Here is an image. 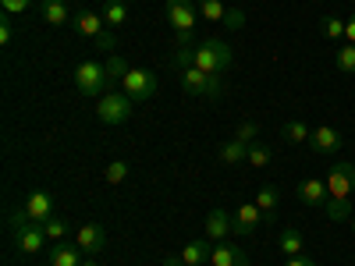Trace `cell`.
Masks as SVG:
<instances>
[{
	"label": "cell",
	"mask_w": 355,
	"mask_h": 266,
	"mask_svg": "<svg viewBox=\"0 0 355 266\" xmlns=\"http://www.w3.org/2000/svg\"><path fill=\"white\" fill-rule=\"evenodd\" d=\"M231 46L220 43V39H202L199 46H178L174 50V64L178 68H199V71H210V75H220L231 68Z\"/></svg>",
	"instance_id": "1"
},
{
	"label": "cell",
	"mask_w": 355,
	"mask_h": 266,
	"mask_svg": "<svg viewBox=\"0 0 355 266\" xmlns=\"http://www.w3.org/2000/svg\"><path fill=\"white\" fill-rule=\"evenodd\" d=\"M8 231H11L15 245H18L25 256H36V252L50 242V238H46V231H43V224H36L33 217H28V213H25V206L8 217Z\"/></svg>",
	"instance_id": "2"
},
{
	"label": "cell",
	"mask_w": 355,
	"mask_h": 266,
	"mask_svg": "<svg viewBox=\"0 0 355 266\" xmlns=\"http://www.w3.org/2000/svg\"><path fill=\"white\" fill-rule=\"evenodd\" d=\"M182 89L189 96H199V100H220L224 96V78L210 75V71H199V68H182Z\"/></svg>",
	"instance_id": "3"
},
{
	"label": "cell",
	"mask_w": 355,
	"mask_h": 266,
	"mask_svg": "<svg viewBox=\"0 0 355 266\" xmlns=\"http://www.w3.org/2000/svg\"><path fill=\"white\" fill-rule=\"evenodd\" d=\"M75 85H78V93H85V96H107V93H110L107 64H100V61H82V64L75 68Z\"/></svg>",
	"instance_id": "4"
},
{
	"label": "cell",
	"mask_w": 355,
	"mask_h": 266,
	"mask_svg": "<svg viewBox=\"0 0 355 266\" xmlns=\"http://www.w3.org/2000/svg\"><path fill=\"white\" fill-rule=\"evenodd\" d=\"M132 114H135V100L128 93H107L96 103V117L103 125H125Z\"/></svg>",
	"instance_id": "5"
},
{
	"label": "cell",
	"mask_w": 355,
	"mask_h": 266,
	"mask_svg": "<svg viewBox=\"0 0 355 266\" xmlns=\"http://www.w3.org/2000/svg\"><path fill=\"white\" fill-rule=\"evenodd\" d=\"M121 93H128L135 103L150 100V96L157 93V75L146 71V68H132V71L121 78Z\"/></svg>",
	"instance_id": "6"
},
{
	"label": "cell",
	"mask_w": 355,
	"mask_h": 266,
	"mask_svg": "<svg viewBox=\"0 0 355 266\" xmlns=\"http://www.w3.org/2000/svg\"><path fill=\"white\" fill-rule=\"evenodd\" d=\"M327 199H341V202H352V192H355V163H334L331 174H327Z\"/></svg>",
	"instance_id": "7"
},
{
	"label": "cell",
	"mask_w": 355,
	"mask_h": 266,
	"mask_svg": "<svg viewBox=\"0 0 355 266\" xmlns=\"http://www.w3.org/2000/svg\"><path fill=\"white\" fill-rule=\"evenodd\" d=\"M167 21L174 25V33H192L199 21V4L196 0H167Z\"/></svg>",
	"instance_id": "8"
},
{
	"label": "cell",
	"mask_w": 355,
	"mask_h": 266,
	"mask_svg": "<svg viewBox=\"0 0 355 266\" xmlns=\"http://www.w3.org/2000/svg\"><path fill=\"white\" fill-rule=\"evenodd\" d=\"M345 145V139H341V132L338 128H313V139H309V150L313 153H320V157H334L338 150Z\"/></svg>",
	"instance_id": "9"
},
{
	"label": "cell",
	"mask_w": 355,
	"mask_h": 266,
	"mask_svg": "<svg viewBox=\"0 0 355 266\" xmlns=\"http://www.w3.org/2000/svg\"><path fill=\"white\" fill-rule=\"evenodd\" d=\"M75 242H78V249H82L85 256H100V252L107 249V231H103L100 224H82Z\"/></svg>",
	"instance_id": "10"
},
{
	"label": "cell",
	"mask_w": 355,
	"mask_h": 266,
	"mask_svg": "<svg viewBox=\"0 0 355 266\" xmlns=\"http://www.w3.org/2000/svg\"><path fill=\"white\" fill-rule=\"evenodd\" d=\"M210 266H249V256L245 249L231 245V242H217L210 252Z\"/></svg>",
	"instance_id": "11"
},
{
	"label": "cell",
	"mask_w": 355,
	"mask_h": 266,
	"mask_svg": "<svg viewBox=\"0 0 355 266\" xmlns=\"http://www.w3.org/2000/svg\"><path fill=\"white\" fill-rule=\"evenodd\" d=\"M227 234H234V217L227 210H210V217H206V238L224 242Z\"/></svg>",
	"instance_id": "12"
},
{
	"label": "cell",
	"mask_w": 355,
	"mask_h": 266,
	"mask_svg": "<svg viewBox=\"0 0 355 266\" xmlns=\"http://www.w3.org/2000/svg\"><path fill=\"white\" fill-rule=\"evenodd\" d=\"M82 249L78 242H53L50 249V266H82Z\"/></svg>",
	"instance_id": "13"
},
{
	"label": "cell",
	"mask_w": 355,
	"mask_h": 266,
	"mask_svg": "<svg viewBox=\"0 0 355 266\" xmlns=\"http://www.w3.org/2000/svg\"><path fill=\"white\" fill-rule=\"evenodd\" d=\"M263 220H266V217H263L259 206H256V202H245V206H239V213H234V234H249V231H256Z\"/></svg>",
	"instance_id": "14"
},
{
	"label": "cell",
	"mask_w": 355,
	"mask_h": 266,
	"mask_svg": "<svg viewBox=\"0 0 355 266\" xmlns=\"http://www.w3.org/2000/svg\"><path fill=\"white\" fill-rule=\"evenodd\" d=\"M25 213L33 217L36 224H43V220H50L53 217V199H50V192H33L25 199Z\"/></svg>",
	"instance_id": "15"
},
{
	"label": "cell",
	"mask_w": 355,
	"mask_h": 266,
	"mask_svg": "<svg viewBox=\"0 0 355 266\" xmlns=\"http://www.w3.org/2000/svg\"><path fill=\"white\" fill-rule=\"evenodd\" d=\"M327 181H320V177H306V181L299 185V202H306V206H323L327 202Z\"/></svg>",
	"instance_id": "16"
},
{
	"label": "cell",
	"mask_w": 355,
	"mask_h": 266,
	"mask_svg": "<svg viewBox=\"0 0 355 266\" xmlns=\"http://www.w3.org/2000/svg\"><path fill=\"white\" fill-rule=\"evenodd\" d=\"M71 25H75V33H82V36H100L103 28H107V21H103V15H93V11H78L75 18H71Z\"/></svg>",
	"instance_id": "17"
},
{
	"label": "cell",
	"mask_w": 355,
	"mask_h": 266,
	"mask_svg": "<svg viewBox=\"0 0 355 266\" xmlns=\"http://www.w3.org/2000/svg\"><path fill=\"white\" fill-rule=\"evenodd\" d=\"M277 249L288 256V259H295V256H302V249H306V238H302V231L299 227H284L281 231V238H277Z\"/></svg>",
	"instance_id": "18"
},
{
	"label": "cell",
	"mask_w": 355,
	"mask_h": 266,
	"mask_svg": "<svg viewBox=\"0 0 355 266\" xmlns=\"http://www.w3.org/2000/svg\"><path fill=\"white\" fill-rule=\"evenodd\" d=\"M210 252H214L210 242L196 238V242H189V245L182 249V259H185V266H202V263H210Z\"/></svg>",
	"instance_id": "19"
},
{
	"label": "cell",
	"mask_w": 355,
	"mask_h": 266,
	"mask_svg": "<svg viewBox=\"0 0 355 266\" xmlns=\"http://www.w3.org/2000/svg\"><path fill=\"white\" fill-rule=\"evenodd\" d=\"M40 11H43V21H50V25H71V11L64 0H43Z\"/></svg>",
	"instance_id": "20"
},
{
	"label": "cell",
	"mask_w": 355,
	"mask_h": 266,
	"mask_svg": "<svg viewBox=\"0 0 355 266\" xmlns=\"http://www.w3.org/2000/svg\"><path fill=\"white\" fill-rule=\"evenodd\" d=\"M103 21H107V28H121L128 21V4H121V0H107L103 4Z\"/></svg>",
	"instance_id": "21"
},
{
	"label": "cell",
	"mask_w": 355,
	"mask_h": 266,
	"mask_svg": "<svg viewBox=\"0 0 355 266\" xmlns=\"http://www.w3.org/2000/svg\"><path fill=\"white\" fill-rule=\"evenodd\" d=\"M281 135H284V142H291V145H306V142L313 139V128H306L302 121H284V125H281Z\"/></svg>",
	"instance_id": "22"
},
{
	"label": "cell",
	"mask_w": 355,
	"mask_h": 266,
	"mask_svg": "<svg viewBox=\"0 0 355 266\" xmlns=\"http://www.w3.org/2000/svg\"><path fill=\"white\" fill-rule=\"evenodd\" d=\"M249 160V145L239 142V139H231L220 145V163H245Z\"/></svg>",
	"instance_id": "23"
},
{
	"label": "cell",
	"mask_w": 355,
	"mask_h": 266,
	"mask_svg": "<svg viewBox=\"0 0 355 266\" xmlns=\"http://www.w3.org/2000/svg\"><path fill=\"white\" fill-rule=\"evenodd\" d=\"M256 206L263 210V217L270 220V217H274V210H277V188H274V185H263V188L256 192Z\"/></svg>",
	"instance_id": "24"
},
{
	"label": "cell",
	"mask_w": 355,
	"mask_h": 266,
	"mask_svg": "<svg viewBox=\"0 0 355 266\" xmlns=\"http://www.w3.org/2000/svg\"><path fill=\"white\" fill-rule=\"evenodd\" d=\"M334 64H338V71L355 75V43H345V46L334 53Z\"/></svg>",
	"instance_id": "25"
},
{
	"label": "cell",
	"mask_w": 355,
	"mask_h": 266,
	"mask_svg": "<svg viewBox=\"0 0 355 266\" xmlns=\"http://www.w3.org/2000/svg\"><path fill=\"white\" fill-rule=\"evenodd\" d=\"M199 15L206 21H224L227 18V8L220 4V0H199Z\"/></svg>",
	"instance_id": "26"
},
{
	"label": "cell",
	"mask_w": 355,
	"mask_h": 266,
	"mask_svg": "<svg viewBox=\"0 0 355 266\" xmlns=\"http://www.w3.org/2000/svg\"><path fill=\"white\" fill-rule=\"evenodd\" d=\"M323 206H327V217H331L334 224H341V220H348V217H352V202H341V199H327Z\"/></svg>",
	"instance_id": "27"
},
{
	"label": "cell",
	"mask_w": 355,
	"mask_h": 266,
	"mask_svg": "<svg viewBox=\"0 0 355 266\" xmlns=\"http://www.w3.org/2000/svg\"><path fill=\"white\" fill-rule=\"evenodd\" d=\"M43 231H46V238H50V242H64V234H68V220L50 217V220H43Z\"/></svg>",
	"instance_id": "28"
},
{
	"label": "cell",
	"mask_w": 355,
	"mask_h": 266,
	"mask_svg": "<svg viewBox=\"0 0 355 266\" xmlns=\"http://www.w3.org/2000/svg\"><path fill=\"white\" fill-rule=\"evenodd\" d=\"M132 68H128V61H125V57H107V75H110V82H121L125 75H128Z\"/></svg>",
	"instance_id": "29"
},
{
	"label": "cell",
	"mask_w": 355,
	"mask_h": 266,
	"mask_svg": "<svg viewBox=\"0 0 355 266\" xmlns=\"http://www.w3.org/2000/svg\"><path fill=\"white\" fill-rule=\"evenodd\" d=\"M103 174H107V181H110V185H121L125 177H128V163H125V160H114V163H107Z\"/></svg>",
	"instance_id": "30"
},
{
	"label": "cell",
	"mask_w": 355,
	"mask_h": 266,
	"mask_svg": "<svg viewBox=\"0 0 355 266\" xmlns=\"http://www.w3.org/2000/svg\"><path fill=\"white\" fill-rule=\"evenodd\" d=\"M323 36H327V39H341L345 36V21L341 18H334V15H327V18H323Z\"/></svg>",
	"instance_id": "31"
},
{
	"label": "cell",
	"mask_w": 355,
	"mask_h": 266,
	"mask_svg": "<svg viewBox=\"0 0 355 266\" xmlns=\"http://www.w3.org/2000/svg\"><path fill=\"white\" fill-rule=\"evenodd\" d=\"M270 157H274V153L266 150V145H256V142H252V145H249V160H245V163H252V167H266V163H270Z\"/></svg>",
	"instance_id": "32"
},
{
	"label": "cell",
	"mask_w": 355,
	"mask_h": 266,
	"mask_svg": "<svg viewBox=\"0 0 355 266\" xmlns=\"http://www.w3.org/2000/svg\"><path fill=\"white\" fill-rule=\"evenodd\" d=\"M256 135H259V125H239V128H234V139H239V142H245V145H252L256 142Z\"/></svg>",
	"instance_id": "33"
},
{
	"label": "cell",
	"mask_w": 355,
	"mask_h": 266,
	"mask_svg": "<svg viewBox=\"0 0 355 266\" xmlns=\"http://www.w3.org/2000/svg\"><path fill=\"white\" fill-rule=\"evenodd\" d=\"M0 4H4L8 15H21V11H28V4H33V0H0Z\"/></svg>",
	"instance_id": "34"
},
{
	"label": "cell",
	"mask_w": 355,
	"mask_h": 266,
	"mask_svg": "<svg viewBox=\"0 0 355 266\" xmlns=\"http://www.w3.org/2000/svg\"><path fill=\"white\" fill-rule=\"evenodd\" d=\"M224 25H227V28H242V25H245V15H242L239 8H231L227 18H224Z\"/></svg>",
	"instance_id": "35"
},
{
	"label": "cell",
	"mask_w": 355,
	"mask_h": 266,
	"mask_svg": "<svg viewBox=\"0 0 355 266\" xmlns=\"http://www.w3.org/2000/svg\"><path fill=\"white\" fill-rule=\"evenodd\" d=\"M11 36H15V28H11V21L4 18V21H0V43L8 46V43H11Z\"/></svg>",
	"instance_id": "36"
},
{
	"label": "cell",
	"mask_w": 355,
	"mask_h": 266,
	"mask_svg": "<svg viewBox=\"0 0 355 266\" xmlns=\"http://www.w3.org/2000/svg\"><path fill=\"white\" fill-rule=\"evenodd\" d=\"M96 46H100V50H114V36L107 33V28H103V33L96 36Z\"/></svg>",
	"instance_id": "37"
},
{
	"label": "cell",
	"mask_w": 355,
	"mask_h": 266,
	"mask_svg": "<svg viewBox=\"0 0 355 266\" xmlns=\"http://www.w3.org/2000/svg\"><path fill=\"white\" fill-rule=\"evenodd\" d=\"M284 266H316V263H313L309 256H295V259H288Z\"/></svg>",
	"instance_id": "38"
},
{
	"label": "cell",
	"mask_w": 355,
	"mask_h": 266,
	"mask_svg": "<svg viewBox=\"0 0 355 266\" xmlns=\"http://www.w3.org/2000/svg\"><path fill=\"white\" fill-rule=\"evenodd\" d=\"M345 39H348V43H355V15L345 21Z\"/></svg>",
	"instance_id": "39"
},
{
	"label": "cell",
	"mask_w": 355,
	"mask_h": 266,
	"mask_svg": "<svg viewBox=\"0 0 355 266\" xmlns=\"http://www.w3.org/2000/svg\"><path fill=\"white\" fill-rule=\"evenodd\" d=\"M164 266H185V259H182V252H178V256H167V259H164Z\"/></svg>",
	"instance_id": "40"
},
{
	"label": "cell",
	"mask_w": 355,
	"mask_h": 266,
	"mask_svg": "<svg viewBox=\"0 0 355 266\" xmlns=\"http://www.w3.org/2000/svg\"><path fill=\"white\" fill-rule=\"evenodd\" d=\"M82 266H100L96 259H82Z\"/></svg>",
	"instance_id": "41"
},
{
	"label": "cell",
	"mask_w": 355,
	"mask_h": 266,
	"mask_svg": "<svg viewBox=\"0 0 355 266\" xmlns=\"http://www.w3.org/2000/svg\"><path fill=\"white\" fill-rule=\"evenodd\" d=\"M352 227H355V220H352Z\"/></svg>",
	"instance_id": "42"
},
{
	"label": "cell",
	"mask_w": 355,
	"mask_h": 266,
	"mask_svg": "<svg viewBox=\"0 0 355 266\" xmlns=\"http://www.w3.org/2000/svg\"><path fill=\"white\" fill-rule=\"evenodd\" d=\"M64 4H68V0H64Z\"/></svg>",
	"instance_id": "43"
}]
</instances>
